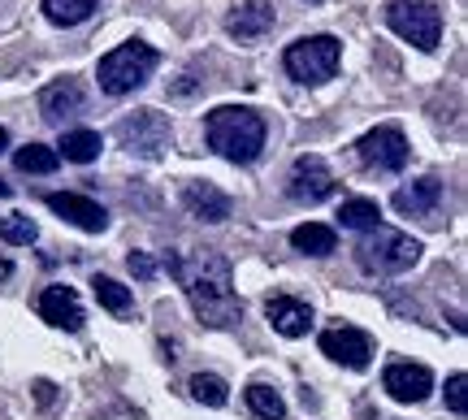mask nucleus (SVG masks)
<instances>
[{"instance_id":"4be33fe9","label":"nucleus","mask_w":468,"mask_h":420,"mask_svg":"<svg viewBox=\"0 0 468 420\" xmlns=\"http://www.w3.org/2000/svg\"><path fill=\"white\" fill-rule=\"evenodd\" d=\"M186 390H191V399L204 407H226V399H230V386L221 382L218 373H196V377L186 382Z\"/></svg>"},{"instance_id":"b1692460","label":"nucleus","mask_w":468,"mask_h":420,"mask_svg":"<svg viewBox=\"0 0 468 420\" xmlns=\"http://www.w3.org/2000/svg\"><path fill=\"white\" fill-rule=\"evenodd\" d=\"M14 165L22 173H52V169L61 165V156L48 148V143H27V148L14 152Z\"/></svg>"},{"instance_id":"7ed1b4c3","label":"nucleus","mask_w":468,"mask_h":420,"mask_svg":"<svg viewBox=\"0 0 468 420\" xmlns=\"http://www.w3.org/2000/svg\"><path fill=\"white\" fill-rule=\"evenodd\" d=\"M152 69H156V48L139 44V39L117 44L113 52L101 57V91L104 96H131L152 79Z\"/></svg>"},{"instance_id":"9b49d317","label":"nucleus","mask_w":468,"mask_h":420,"mask_svg":"<svg viewBox=\"0 0 468 420\" xmlns=\"http://www.w3.org/2000/svg\"><path fill=\"white\" fill-rule=\"evenodd\" d=\"M382 386L395 404H425L430 390H434V373L425 364H390L382 373Z\"/></svg>"},{"instance_id":"f03ea898","label":"nucleus","mask_w":468,"mask_h":420,"mask_svg":"<svg viewBox=\"0 0 468 420\" xmlns=\"http://www.w3.org/2000/svg\"><path fill=\"white\" fill-rule=\"evenodd\" d=\"M204 139L230 165H251L265 152V118L243 104H221L204 118Z\"/></svg>"},{"instance_id":"0eeeda50","label":"nucleus","mask_w":468,"mask_h":420,"mask_svg":"<svg viewBox=\"0 0 468 420\" xmlns=\"http://www.w3.org/2000/svg\"><path fill=\"white\" fill-rule=\"evenodd\" d=\"M117 139H122V148H131V152H139V156L156 161V156L169 148V118L156 113V109H139L134 118L117 121Z\"/></svg>"},{"instance_id":"4468645a","label":"nucleus","mask_w":468,"mask_h":420,"mask_svg":"<svg viewBox=\"0 0 468 420\" xmlns=\"http://www.w3.org/2000/svg\"><path fill=\"white\" fill-rule=\"evenodd\" d=\"M265 317L282 338H303L313 330V308L303 299H295V295H273L265 303Z\"/></svg>"},{"instance_id":"39448f33","label":"nucleus","mask_w":468,"mask_h":420,"mask_svg":"<svg viewBox=\"0 0 468 420\" xmlns=\"http://www.w3.org/2000/svg\"><path fill=\"white\" fill-rule=\"evenodd\" d=\"M338 61H343V44L335 35H308V39H295L286 48L282 66L295 83H308V87H321L330 83L338 74Z\"/></svg>"},{"instance_id":"dca6fc26","label":"nucleus","mask_w":468,"mask_h":420,"mask_svg":"<svg viewBox=\"0 0 468 420\" xmlns=\"http://www.w3.org/2000/svg\"><path fill=\"white\" fill-rule=\"evenodd\" d=\"M183 204H186V213L191 217H200L208 221V226H221V221L230 217V195L226 191H218L213 183H186L183 186Z\"/></svg>"},{"instance_id":"423d86ee","label":"nucleus","mask_w":468,"mask_h":420,"mask_svg":"<svg viewBox=\"0 0 468 420\" xmlns=\"http://www.w3.org/2000/svg\"><path fill=\"white\" fill-rule=\"evenodd\" d=\"M386 26L399 39L417 44L420 52H430L442 39V9L434 0H390L386 5Z\"/></svg>"},{"instance_id":"a878e982","label":"nucleus","mask_w":468,"mask_h":420,"mask_svg":"<svg viewBox=\"0 0 468 420\" xmlns=\"http://www.w3.org/2000/svg\"><path fill=\"white\" fill-rule=\"evenodd\" d=\"M0 238L9 243V247H31L35 238H39V226L31 217H22V213H9V217L0 221Z\"/></svg>"},{"instance_id":"393cba45","label":"nucleus","mask_w":468,"mask_h":420,"mask_svg":"<svg viewBox=\"0 0 468 420\" xmlns=\"http://www.w3.org/2000/svg\"><path fill=\"white\" fill-rule=\"evenodd\" d=\"M248 407L256 412L261 420H282L286 416V404H282V394L278 390H269V386H248Z\"/></svg>"},{"instance_id":"6e6552de","label":"nucleus","mask_w":468,"mask_h":420,"mask_svg":"<svg viewBox=\"0 0 468 420\" xmlns=\"http://www.w3.org/2000/svg\"><path fill=\"white\" fill-rule=\"evenodd\" d=\"M286 195L295 204H321L335 195V173L330 165L321 161V156H300L295 165H291V178H286Z\"/></svg>"},{"instance_id":"f3484780","label":"nucleus","mask_w":468,"mask_h":420,"mask_svg":"<svg viewBox=\"0 0 468 420\" xmlns=\"http://www.w3.org/2000/svg\"><path fill=\"white\" fill-rule=\"evenodd\" d=\"M273 22H278V14H273L269 0H248L239 14L226 17V31H230L234 39H261L265 31H273Z\"/></svg>"},{"instance_id":"5701e85b","label":"nucleus","mask_w":468,"mask_h":420,"mask_svg":"<svg viewBox=\"0 0 468 420\" xmlns=\"http://www.w3.org/2000/svg\"><path fill=\"white\" fill-rule=\"evenodd\" d=\"M338 221H343L347 230H378V226H382V208L373 200H343Z\"/></svg>"},{"instance_id":"2f4dec72","label":"nucleus","mask_w":468,"mask_h":420,"mask_svg":"<svg viewBox=\"0 0 468 420\" xmlns=\"http://www.w3.org/2000/svg\"><path fill=\"white\" fill-rule=\"evenodd\" d=\"M9 273H14V265H9V260L0 256V278H9Z\"/></svg>"},{"instance_id":"a211bd4d","label":"nucleus","mask_w":468,"mask_h":420,"mask_svg":"<svg viewBox=\"0 0 468 420\" xmlns=\"http://www.w3.org/2000/svg\"><path fill=\"white\" fill-rule=\"evenodd\" d=\"M438 204H442V183H438V178H417V183H408L395 191V208H399V213H412V217L434 213Z\"/></svg>"},{"instance_id":"1a4fd4ad","label":"nucleus","mask_w":468,"mask_h":420,"mask_svg":"<svg viewBox=\"0 0 468 420\" xmlns=\"http://www.w3.org/2000/svg\"><path fill=\"white\" fill-rule=\"evenodd\" d=\"M356 152H360V161L373 169H386V173H395V169L408 165V139H403L399 126H378V131H368L360 143H356Z\"/></svg>"},{"instance_id":"bb28decb","label":"nucleus","mask_w":468,"mask_h":420,"mask_svg":"<svg viewBox=\"0 0 468 420\" xmlns=\"http://www.w3.org/2000/svg\"><path fill=\"white\" fill-rule=\"evenodd\" d=\"M91 290H96L101 308H109V312H131V290H126L122 282H113V278H96Z\"/></svg>"},{"instance_id":"f8f14e48","label":"nucleus","mask_w":468,"mask_h":420,"mask_svg":"<svg viewBox=\"0 0 468 420\" xmlns=\"http://www.w3.org/2000/svg\"><path fill=\"white\" fill-rule=\"evenodd\" d=\"M48 208L57 217H66L69 226H79L87 235H101L104 226H109V213H104L96 200H87V195H74V191H52L48 195Z\"/></svg>"},{"instance_id":"6ab92c4d","label":"nucleus","mask_w":468,"mask_h":420,"mask_svg":"<svg viewBox=\"0 0 468 420\" xmlns=\"http://www.w3.org/2000/svg\"><path fill=\"white\" fill-rule=\"evenodd\" d=\"M291 247L303 256H330L338 247V235L330 226H321V221H303L291 230Z\"/></svg>"},{"instance_id":"9d476101","label":"nucleus","mask_w":468,"mask_h":420,"mask_svg":"<svg viewBox=\"0 0 468 420\" xmlns=\"http://www.w3.org/2000/svg\"><path fill=\"white\" fill-rule=\"evenodd\" d=\"M321 352L330 355V360H338V364H347V369H368L373 342H368V334L356 330V325H335V330L321 334Z\"/></svg>"},{"instance_id":"c756f323","label":"nucleus","mask_w":468,"mask_h":420,"mask_svg":"<svg viewBox=\"0 0 468 420\" xmlns=\"http://www.w3.org/2000/svg\"><path fill=\"white\" fill-rule=\"evenodd\" d=\"M31 394H35V404H39V412H48V407L57 404V386H52L48 377H39V382L31 386Z\"/></svg>"},{"instance_id":"20e7f679","label":"nucleus","mask_w":468,"mask_h":420,"mask_svg":"<svg viewBox=\"0 0 468 420\" xmlns=\"http://www.w3.org/2000/svg\"><path fill=\"white\" fill-rule=\"evenodd\" d=\"M420 260V243L408 235H395V230H368V238L356 243V265L365 273H378V278H390V273L412 269Z\"/></svg>"},{"instance_id":"7c9ffc66","label":"nucleus","mask_w":468,"mask_h":420,"mask_svg":"<svg viewBox=\"0 0 468 420\" xmlns=\"http://www.w3.org/2000/svg\"><path fill=\"white\" fill-rule=\"evenodd\" d=\"M196 87H200V79H196V74H183L178 83L169 87V96H174V100H186V96H196Z\"/></svg>"},{"instance_id":"cd10ccee","label":"nucleus","mask_w":468,"mask_h":420,"mask_svg":"<svg viewBox=\"0 0 468 420\" xmlns=\"http://www.w3.org/2000/svg\"><path fill=\"white\" fill-rule=\"evenodd\" d=\"M447 407H452L455 416L468 412V377L464 373H452V377H447Z\"/></svg>"},{"instance_id":"2eb2a0df","label":"nucleus","mask_w":468,"mask_h":420,"mask_svg":"<svg viewBox=\"0 0 468 420\" xmlns=\"http://www.w3.org/2000/svg\"><path fill=\"white\" fill-rule=\"evenodd\" d=\"M83 87H79V79H57V83H48L44 91H39V113H44V121H66L74 118V113H83Z\"/></svg>"},{"instance_id":"aec40b11","label":"nucleus","mask_w":468,"mask_h":420,"mask_svg":"<svg viewBox=\"0 0 468 420\" xmlns=\"http://www.w3.org/2000/svg\"><path fill=\"white\" fill-rule=\"evenodd\" d=\"M57 148H61L57 156H66V161H74V165H91V161L101 156L104 139L96 135V131H66Z\"/></svg>"},{"instance_id":"473e14b6","label":"nucleus","mask_w":468,"mask_h":420,"mask_svg":"<svg viewBox=\"0 0 468 420\" xmlns=\"http://www.w3.org/2000/svg\"><path fill=\"white\" fill-rule=\"evenodd\" d=\"M5 143H9V131H5V126H0V152H5Z\"/></svg>"},{"instance_id":"f257e3e1","label":"nucleus","mask_w":468,"mask_h":420,"mask_svg":"<svg viewBox=\"0 0 468 420\" xmlns=\"http://www.w3.org/2000/svg\"><path fill=\"white\" fill-rule=\"evenodd\" d=\"M169 278L186 290V299L196 308V317L208 325V330H226L243 317V299L234 295V278H230V260L221 252H169L165 256Z\"/></svg>"},{"instance_id":"72a5a7b5","label":"nucleus","mask_w":468,"mask_h":420,"mask_svg":"<svg viewBox=\"0 0 468 420\" xmlns=\"http://www.w3.org/2000/svg\"><path fill=\"white\" fill-rule=\"evenodd\" d=\"M0 200H9V183H0Z\"/></svg>"},{"instance_id":"c85d7f7f","label":"nucleus","mask_w":468,"mask_h":420,"mask_svg":"<svg viewBox=\"0 0 468 420\" xmlns=\"http://www.w3.org/2000/svg\"><path fill=\"white\" fill-rule=\"evenodd\" d=\"M126 265H131V273L139 278V282H148V278H156V260H152L148 252H131V256H126Z\"/></svg>"},{"instance_id":"412c9836","label":"nucleus","mask_w":468,"mask_h":420,"mask_svg":"<svg viewBox=\"0 0 468 420\" xmlns=\"http://www.w3.org/2000/svg\"><path fill=\"white\" fill-rule=\"evenodd\" d=\"M96 5L101 0H44V14L57 26H79V22H87V17L96 14Z\"/></svg>"},{"instance_id":"ddd939ff","label":"nucleus","mask_w":468,"mask_h":420,"mask_svg":"<svg viewBox=\"0 0 468 420\" xmlns=\"http://www.w3.org/2000/svg\"><path fill=\"white\" fill-rule=\"evenodd\" d=\"M39 317L48 320V325H57V330H69V334H79L83 330V303H79V295L69 290V286H48L44 295H39Z\"/></svg>"}]
</instances>
